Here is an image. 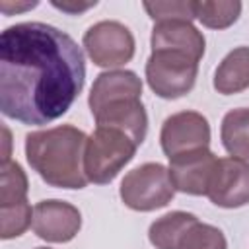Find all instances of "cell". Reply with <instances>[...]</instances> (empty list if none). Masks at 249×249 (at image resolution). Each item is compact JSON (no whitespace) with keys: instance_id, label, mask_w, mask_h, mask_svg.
<instances>
[{"instance_id":"d6986e66","label":"cell","mask_w":249,"mask_h":249,"mask_svg":"<svg viewBox=\"0 0 249 249\" xmlns=\"http://www.w3.org/2000/svg\"><path fill=\"white\" fill-rule=\"evenodd\" d=\"M33 214H31V206L29 202H18V204H10V206H0V235L2 239H12V237H19L29 226H31Z\"/></svg>"},{"instance_id":"8fae6325","label":"cell","mask_w":249,"mask_h":249,"mask_svg":"<svg viewBox=\"0 0 249 249\" xmlns=\"http://www.w3.org/2000/svg\"><path fill=\"white\" fill-rule=\"evenodd\" d=\"M218 158L208 148H200L171 158L167 169L175 191L200 196L208 193Z\"/></svg>"},{"instance_id":"8992f818","label":"cell","mask_w":249,"mask_h":249,"mask_svg":"<svg viewBox=\"0 0 249 249\" xmlns=\"http://www.w3.org/2000/svg\"><path fill=\"white\" fill-rule=\"evenodd\" d=\"M198 60L173 51H152L146 62V82L163 99L187 95L196 82Z\"/></svg>"},{"instance_id":"4fadbf2b","label":"cell","mask_w":249,"mask_h":249,"mask_svg":"<svg viewBox=\"0 0 249 249\" xmlns=\"http://www.w3.org/2000/svg\"><path fill=\"white\" fill-rule=\"evenodd\" d=\"M249 88V47L230 51L214 74V89L222 95L239 93Z\"/></svg>"},{"instance_id":"7c38bea8","label":"cell","mask_w":249,"mask_h":249,"mask_svg":"<svg viewBox=\"0 0 249 249\" xmlns=\"http://www.w3.org/2000/svg\"><path fill=\"white\" fill-rule=\"evenodd\" d=\"M152 51H173L196 60L204 54V35L191 21H160L152 29Z\"/></svg>"},{"instance_id":"5bb4252c","label":"cell","mask_w":249,"mask_h":249,"mask_svg":"<svg viewBox=\"0 0 249 249\" xmlns=\"http://www.w3.org/2000/svg\"><path fill=\"white\" fill-rule=\"evenodd\" d=\"M196 220L198 218L191 212H183V210L169 212L158 218L156 222H152L148 230V239L156 249H177L181 237Z\"/></svg>"},{"instance_id":"ffe728a7","label":"cell","mask_w":249,"mask_h":249,"mask_svg":"<svg viewBox=\"0 0 249 249\" xmlns=\"http://www.w3.org/2000/svg\"><path fill=\"white\" fill-rule=\"evenodd\" d=\"M148 16L160 21H193L195 19V2L171 0V2H144Z\"/></svg>"},{"instance_id":"2e32d148","label":"cell","mask_w":249,"mask_h":249,"mask_svg":"<svg viewBox=\"0 0 249 249\" xmlns=\"http://www.w3.org/2000/svg\"><path fill=\"white\" fill-rule=\"evenodd\" d=\"M241 14V2H195V18L210 29H226L237 21Z\"/></svg>"},{"instance_id":"7402d4cb","label":"cell","mask_w":249,"mask_h":249,"mask_svg":"<svg viewBox=\"0 0 249 249\" xmlns=\"http://www.w3.org/2000/svg\"><path fill=\"white\" fill-rule=\"evenodd\" d=\"M37 6V2H25V4H16V6H10L8 2H2L0 4V8L4 10V14H12V10H16V12H21V10H29V8H35Z\"/></svg>"},{"instance_id":"6da1fadb","label":"cell","mask_w":249,"mask_h":249,"mask_svg":"<svg viewBox=\"0 0 249 249\" xmlns=\"http://www.w3.org/2000/svg\"><path fill=\"white\" fill-rule=\"evenodd\" d=\"M86 82V60L64 31L25 21L0 35V109L21 124H47L62 117Z\"/></svg>"},{"instance_id":"52a82bcc","label":"cell","mask_w":249,"mask_h":249,"mask_svg":"<svg viewBox=\"0 0 249 249\" xmlns=\"http://www.w3.org/2000/svg\"><path fill=\"white\" fill-rule=\"evenodd\" d=\"M84 49L93 64L117 68L134 56V37L126 25L113 19L93 23L84 33Z\"/></svg>"},{"instance_id":"9a60e30c","label":"cell","mask_w":249,"mask_h":249,"mask_svg":"<svg viewBox=\"0 0 249 249\" xmlns=\"http://www.w3.org/2000/svg\"><path fill=\"white\" fill-rule=\"evenodd\" d=\"M222 144L231 158L249 160V109H231L222 119Z\"/></svg>"},{"instance_id":"277c9868","label":"cell","mask_w":249,"mask_h":249,"mask_svg":"<svg viewBox=\"0 0 249 249\" xmlns=\"http://www.w3.org/2000/svg\"><path fill=\"white\" fill-rule=\"evenodd\" d=\"M138 144L123 130L113 126H97L88 136L84 150L86 179L95 185L111 183L119 171L134 158Z\"/></svg>"},{"instance_id":"603a6c76","label":"cell","mask_w":249,"mask_h":249,"mask_svg":"<svg viewBox=\"0 0 249 249\" xmlns=\"http://www.w3.org/2000/svg\"><path fill=\"white\" fill-rule=\"evenodd\" d=\"M37 249H49V247H37Z\"/></svg>"},{"instance_id":"ac0fdd59","label":"cell","mask_w":249,"mask_h":249,"mask_svg":"<svg viewBox=\"0 0 249 249\" xmlns=\"http://www.w3.org/2000/svg\"><path fill=\"white\" fill-rule=\"evenodd\" d=\"M177 249H228V241L218 228L196 220L185 231Z\"/></svg>"},{"instance_id":"e0dca14e","label":"cell","mask_w":249,"mask_h":249,"mask_svg":"<svg viewBox=\"0 0 249 249\" xmlns=\"http://www.w3.org/2000/svg\"><path fill=\"white\" fill-rule=\"evenodd\" d=\"M27 200V177L18 161L2 163L0 173V206Z\"/></svg>"},{"instance_id":"44dd1931","label":"cell","mask_w":249,"mask_h":249,"mask_svg":"<svg viewBox=\"0 0 249 249\" xmlns=\"http://www.w3.org/2000/svg\"><path fill=\"white\" fill-rule=\"evenodd\" d=\"M97 2H88V4H66V2H53V6L54 8H58V10H62V12H68V14H80V12H86L88 8H91V6H95Z\"/></svg>"},{"instance_id":"9c48e42d","label":"cell","mask_w":249,"mask_h":249,"mask_svg":"<svg viewBox=\"0 0 249 249\" xmlns=\"http://www.w3.org/2000/svg\"><path fill=\"white\" fill-rule=\"evenodd\" d=\"M206 196L220 208L249 204V163L239 158L218 160Z\"/></svg>"},{"instance_id":"5b68a950","label":"cell","mask_w":249,"mask_h":249,"mask_svg":"<svg viewBox=\"0 0 249 249\" xmlns=\"http://www.w3.org/2000/svg\"><path fill=\"white\" fill-rule=\"evenodd\" d=\"M119 195L124 206L138 212H150L167 206L175 195V187L171 183L169 169L161 163L150 161L124 175Z\"/></svg>"},{"instance_id":"3957f363","label":"cell","mask_w":249,"mask_h":249,"mask_svg":"<svg viewBox=\"0 0 249 249\" xmlns=\"http://www.w3.org/2000/svg\"><path fill=\"white\" fill-rule=\"evenodd\" d=\"M140 97L142 80L132 70H107L95 78L88 103L97 126L119 128L140 146L148 132V115Z\"/></svg>"},{"instance_id":"ba28073f","label":"cell","mask_w":249,"mask_h":249,"mask_svg":"<svg viewBox=\"0 0 249 249\" xmlns=\"http://www.w3.org/2000/svg\"><path fill=\"white\" fill-rule=\"evenodd\" d=\"M160 142L163 154L171 160L179 154L208 148L210 124L204 115L196 111H181L167 117L161 124Z\"/></svg>"},{"instance_id":"7a4b0ae2","label":"cell","mask_w":249,"mask_h":249,"mask_svg":"<svg viewBox=\"0 0 249 249\" xmlns=\"http://www.w3.org/2000/svg\"><path fill=\"white\" fill-rule=\"evenodd\" d=\"M86 142V132L72 124L35 130L25 136V158L47 185L84 189L88 185L84 173Z\"/></svg>"},{"instance_id":"30bf717a","label":"cell","mask_w":249,"mask_h":249,"mask_svg":"<svg viewBox=\"0 0 249 249\" xmlns=\"http://www.w3.org/2000/svg\"><path fill=\"white\" fill-rule=\"evenodd\" d=\"M82 228L80 210L64 200H41L33 208V231L51 243H66Z\"/></svg>"}]
</instances>
